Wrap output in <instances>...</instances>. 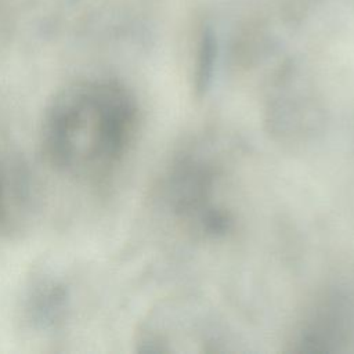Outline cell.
<instances>
[{"label": "cell", "mask_w": 354, "mask_h": 354, "mask_svg": "<svg viewBox=\"0 0 354 354\" xmlns=\"http://www.w3.org/2000/svg\"><path fill=\"white\" fill-rule=\"evenodd\" d=\"M136 124V102L122 84L108 79L80 80L51 101L44 116V149L64 173L95 177L120 160Z\"/></svg>", "instance_id": "1"}, {"label": "cell", "mask_w": 354, "mask_h": 354, "mask_svg": "<svg viewBox=\"0 0 354 354\" xmlns=\"http://www.w3.org/2000/svg\"><path fill=\"white\" fill-rule=\"evenodd\" d=\"M299 343L304 351H342L354 343V285H335L315 301Z\"/></svg>", "instance_id": "2"}]
</instances>
